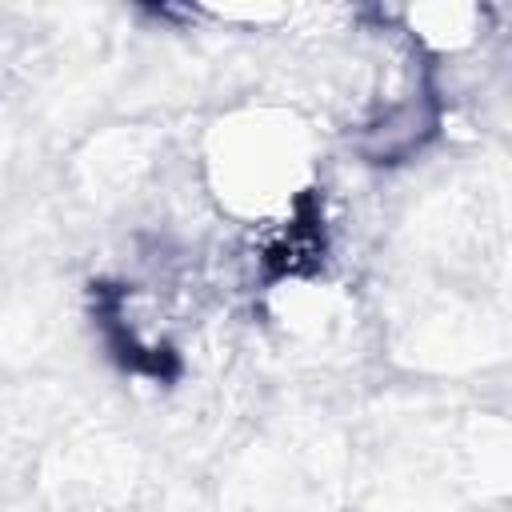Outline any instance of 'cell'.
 Returning <instances> with one entry per match:
<instances>
[{"instance_id":"cell-1","label":"cell","mask_w":512,"mask_h":512,"mask_svg":"<svg viewBox=\"0 0 512 512\" xmlns=\"http://www.w3.org/2000/svg\"><path fill=\"white\" fill-rule=\"evenodd\" d=\"M436 124H440L436 96L428 88H420V92H408L404 100L388 104L372 124H364V132L356 136V148L372 164H400L436 136Z\"/></svg>"}]
</instances>
